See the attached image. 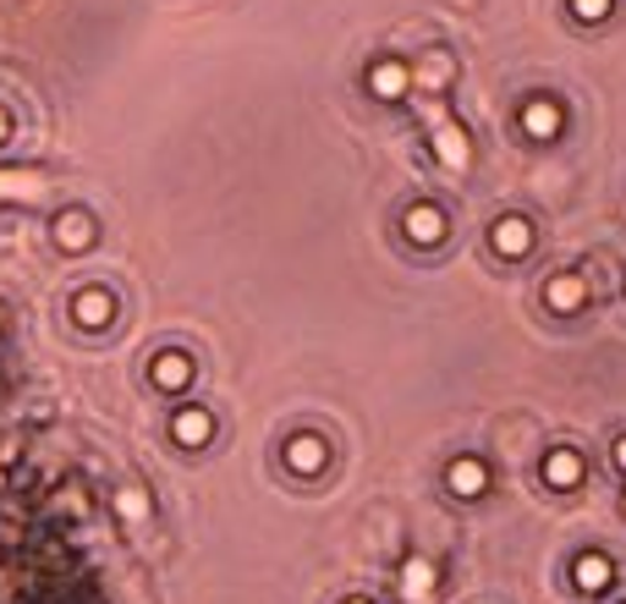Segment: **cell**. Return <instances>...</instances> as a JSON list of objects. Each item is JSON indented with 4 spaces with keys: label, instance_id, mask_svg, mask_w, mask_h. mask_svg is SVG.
<instances>
[{
    "label": "cell",
    "instance_id": "cell-1",
    "mask_svg": "<svg viewBox=\"0 0 626 604\" xmlns=\"http://www.w3.org/2000/svg\"><path fill=\"white\" fill-rule=\"evenodd\" d=\"M50 237H55V248H61V253H88V248H94V237H100V226H94V215H88V209H61V215H55V226H50Z\"/></svg>",
    "mask_w": 626,
    "mask_h": 604
},
{
    "label": "cell",
    "instance_id": "cell-2",
    "mask_svg": "<svg viewBox=\"0 0 626 604\" xmlns=\"http://www.w3.org/2000/svg\"><path fill=\"white\" fill-rule=\"evenodd\" d=\"M170 440H176L181 451H204V446L215 440V413H209V407H181V413L170 418Z\"/></svg>",
    "mask_w": 626,
    "mask_h": 604
},
{
    "label": "cell",
    "instance_id": "cell-3",
    "mask_svg": "<svg viewBox=\"0 0 626 604\" xmlns=\"http://www.w3.org/2000/svg\"><path fill=\"white\" fill-rule=\"evenodd\" d=\"M281 461H286L298 478H319V472L330 467V446H324L319 435H292V440L281 446Z\"/></svg>",
    "mask_w": 626,
    "mask_h": 604
},
{
    "label": "cell",
    "instance_id": "cell-4",
    "mask_svg": "<svg viewBox=\"0 0 626 604\" xmlns=\"http://www.w3.org/2000/svg\"><path fill=\"white\" fill-rule=\"evenodd\" d=\"M561 127H566L561 100H528V105H522V133H528V138L550 144V138H561Z\"/></svg>",
    "mask_w": 626,
    "mask_h": 604
},
{
    "label": "cell",
    "instance_id": "cell-5",
    "mask_svg": "<svg viewBox=\"0 0 626 604\" xmlns=\"http://www.w3.org/2000/svg\"><path fill=\"white\" fill-rule=\"evenodd\" d=\"M489 248H494L500 259H522V253L533 248V226H528L522 215H500V220L489 226Z\"/></svg>",
    "mask_w": 626,
    "mask_h": 604
},
{
    "label": "cell",
    "instance_id": "cell-6",
    "mask_svg": "<svg viewBox=\"0 0 626 604\" xmlns=\"http://www.w3.org/2000/svg\"><path fill=\"white\" fill-rule=\"evenodd\" d=\"M572 583H577L583 594H605V589L616 583V566H611V555H605V550H583V555L572 561Z\"/></svg>",
    "mask_w": 626,
    "mask_h": 604
},
{
    "label": "cell",
    "instance_id": "cell-7",
    "mask_svg": "<svg viewBox=\"0 0 626 604\" xmlns=\"http://www.w3.org/2000/svg\"><path fill=\"white\" fill-rule=\"evenodd\" d=\"M446 489H451L457 500H478V494L489 489V467H483L478 456H457V461L446 467Z\"/></svg>",
    "mask_w": 626,
    "mask_h": 604
},
{
    "label": "cell",
    "instance_id": "cell-8",
    "mask_svg": "<svg viewBox=\"0 0 626 604\" xmlns=\"http://www.w3.org/2000/svg\"><path fill=\"white\" fill-rule=\"evenodd\" d=\"M192 374H198V368H192V357H187V352H159L155 363H149V379H155L165 396L187 390V385H192Z\"/></svg>",
    "mask_w": 626,
    "mask_h": 604
},
{
    "label": "cell",
    "instance_id": "cell-9",
    "mask_svg": "<svg viewBox=\"0 0 626 604\" xmlns=\"http://www.w3.org/2000/svg\"><path fill=\"white\" fill-rule=\"evenodd\" d=\"M401 231H407L418 248H435V242L446 237V215H440L435 204H413V209L401 215Z\"/></svg>",
    "mask_w": 626,
    "mask_h": 604
},
{
    "label": "cell",
    "instance_id": "cell-10",
    "mask_svg": "<svg viewBox=\"0 0 626 604\" xmlns=\"http://www.w3.org/2000/svg\"><path fill=\"white\" fill-rule=\"evenodd\" d=\"M72 319H77L83 330H105V324L116 319V298H111V292H100V287H88V292H77V298H72Z\"/></svg>",
    "mask_w": 626,
    "mask_h": 604
},
{
    "label": "cell",
    "instance_id": "cell-11",
    "mask_svg": "<svg viewBox=\"0 0 626 604\" xmlns=\"http://www.w3.org/2000/svg\"><path fill=\"white\" fill-rule=\"evenodd\" d=\"M413 88V72L401 66V61H374L368 66V94H379V100H401Z\"/></svg>",
    "mask_w": 626,
    "mask_h": 604
},
{
    "label": "cell",
    "instance_id": "cell-12",
    "mask_svg": "<svg viewBox=\"0 0 626 604\" xmlns=\"http://www.w3.org/2000/svg\"><path fill=\"white\" fill-rule=\"evenodd\" d=\"M544 483H550V489H572V483H583V456L572 451V446H555V451L544 456Z\"/></svg>",
    "mask_w": 626,
    "mask_h": 604
},
{
    "label": "cell",
    "instance_id": "cell-13",
    "mask_svg": "<svg viewBox=\"0 0 626 604\" xmlns=\"http://www.w3.org/2000/svg\"><path fill=\"white\" fill-rule=\"evenodd\" d=\"M544 302H550L555 313H577V308L588 302V275H555V281L544 287Z\"/></svg>",
    "mask_w": 626,
    "mask_h": 604
},
{
    "label": "cell",
    "instance_id": "cell-14",
    "mask_svg": "<svg viewBox=\"0 0 626 604\" xmlns=\"http://www.w3.org/2000/svg\"><path fill=\"white\" fill-rule=\"evenodd\" d=\"M435 159H440L446 170H468V159H472L468 133H462V127H440V133H435Z\"/></svg>",
    "mask_w": 626,
    "mask_h": 604
},
{
    "label": "cell",
    "instance_id": "cell-15",
    "mask_svg": "<svg viewBox=\"0 0 626 604\" xmlns=\"http://www.w3.org/2000/svg\"><path fill=\"white\" fill-rule=\"evenodd\" d=\"M401 594H413V600H429V594H435V561H424V555H407V561H401Z\"/></svg>",
    "mask_w": 626,
    "mask_h": 604
},
{
    "label": "cell",
    "instance_id": "cell-16",
    "mask_svg": "<svg viewBox=\"0 0 626 604\" xmlns=\"http://www.w3.org/2000/svg\"><path fill=\"white\" fill-rule=\"evenodd\" d=\"M155 511V500H149V489H138V483H127V489H116V517L122 522H144Z\"/></svg>",
    "mask_w": 626,
    "mask_h": 604
},
{
    "label": "cell",
    "instance_id": "cell-17",
    "mask_svg": "<svg viewBox=\"0 0 626 604\" xmlns=\"http://www.w3.org/2000/svg\"><path fill=\"white\" fill-rule=\"evenodd\" d=\"M616 11V0H572V17L577 22H605Z\"/></svg>",
    "mask_w": 626,
    "mask_h": 604
},
{
    "label": "cell",
    "instance_id": "cell-18",
    "mask_svg": "<svg viewBox=\"0 0 626 604\" xmlns=\"http://www.w3.org/2000/svg\"><path fill=\"white\" fill-rule=\"evenodd\" d=\"M0 144H11V116H6V105H0Z\"/></svg>",
    "mask_w": 626,
    "mask_h": 604
},
{
    "label": "cell",
    "instance_id": "cell-19",
    "mask_svg": "<svg viewBox=\"0 0 626 604\" xmlns=\"http://www.w3.org/2000/svg\"><path fill=\"white\" fill-rule=\"evenodd\" d=\"M616 467H622V472H626V435H622V440H616Z\"/></svg>",
    "mask_w": 626,
    "mask_h": 604
},
{
    "label": "cell",
    "instance_id": "cell-20",
    "mask_svg": "<svg viewBox=\"0 0 626 604\" xmlns=\"http://www.w3.org/2000/svg\"><path fill=\"white\" fill-rule=\"evenodd\" d=\"M346 604H374V600H346Z\"/></svg>",
    "mask_w": 626,
    "mask_h": 604
},
{
    "label": "cell",
    "instance_id": "cell-21",
    "mask_svg": "<svg viewBox=\"0 0 626 604\" xmlns=\"http://www.w3.org/2000/svg\"><path fill=\"white\" fill-rule=\"evenodd\" d=\"M0 324H6V308H0Z\"/></svg>",
    "mask_w": 626,
    "mask_h": 604
},
{
    "label": "cell",
    "instance_id": "cell-22",
    "mask_svg": "<svg viewBox=\"0 0 626 604\" xmlns=\"http://www.w3.org/2000/svg\"><path fill=\"white\" fill-rule=\"evenodd\" d=\"M622 511H626V500H622Z\"/></svg>",
    "mask_w": 626,
    "mask_h": 604
}]
</instances>
